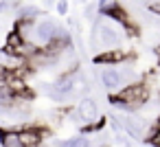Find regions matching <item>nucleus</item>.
I'll list each match as a JSON object with an SVG mask.
<instances>
[{"label": "nucleus", "mask_w": 160, "mask_h": 147, "mask_svg": "<svg viewBox=\"0 0 160 147\" xmlns=\"http://www.w3.org/2000/svg\"><path fill=\"white\" fill-rule=\"evenodd\" d=\"M62 33H66L62 27H57L51 18H44V20H35L33 24V33H31V40L29 44H33L35 48H46L51 42H55Z\"/></svg>", "instance_id": "f257e3e1"}, {"label": "nucleus", "mask_w": 160, "mask_h": 147, "mask_svg": "<svg viewBox=\"0 0 160 147\" xmlns=\"http://www.w3.org/2000/svg\"><path fill=\"white\" fill-rule=\"evenodd\" d=\"M90 42L103 46L105 51H110V48H121L123 33L118 31V27H116L112 20H110V22L97 20V24H94V38H90Z\"/></svg>", "instance_id": "f03ea898"}, {"label": "nucleus", "mask_w": 160, "mask_h": 147, "mask_svg": "<svg viewBox=\"0 0 160 147\" xmlns=\"http://www.w3.org/2000/svg\"><path fill=\"white\" fill-rule=\"evenodd\" d=\"M114 97L121 99V101H125L134 110H138L140 105H145V101L149 97V88H147V84H127L118 92H114Z\"/></svg>", "instance_id": "7ed1b4c3"}, {"label": "nucleus", "mask_w": 160, "mask_h": 147, "mask_svg": "<svg viewBox=\"0 0 160 147\" xmlns=\"http://www.w3.org/2000/svg\"><path fill=\"white\" fill-rule=\"evenodd\" d=\"M118 119V125L121 129L129 136V138H138V140H145V132H142V119L134 116V114H123V116H116Z\"/></svg>", "instance_id": "20e7f679"}, {"label": "nucleus", "mask_w": 160, "mask_h": 147, "mask_svg": "<svg viewBox=\"0 0 160 147\" xmlns=\"http://www.w3.org/2000/svg\"><path fill=\"white\" fill-rule=\"evenodd\" d=\"M75 112H77L79 121H83L86 125L99 121V105H97V101H94L92 97H83V99L77 103V110H75Z\"/></svg>", "instance_id": "39448f33"}, {"label": "nucleus", "mask_w": 160, "mask_h": 147, "mask_svg": "<svg viewBox=\"0 0 160 147\" xmlns=\"http://www.w3.org/2000/svg\"><path fill=\"white\" fill-rule=\"evenodd\" d=\"M125 59H129V51H123V48H110V51H101L99 55H94V64L103 66H116V64H123Z\"/></svg>", "instance_id": "423d86ee"}, {"label": "nucleus", "mask_w": 160, "mask_h": 147, "mask_svg": "<svg viewBox=\"0 0 160 147\" xmlns=\"http://www.w3.org/2000/svg\"><path fill=\"white\" fill-rule=\"evenodd\" d=\"M101 84H103V88H108V90H114V88H123V84H125V77H123V73L118 70V68H114V66H105L103 70H101Z\"/></svg>", "instance_id": "0eeeda50"}, {"label": "nucleus", "mask_w": 160, "mask_h": 147, "mask_svg": "<svg viewBox=\"0 0 160 147\" xmlns=\"http://www.w3.org/2000/svg\"><path fill=\"white\" fill-rule=\"evenodd\" d=\"M18 134H20V140H22L24 147H35V145H40V143L44 140V132H42L40 127H35V125H31V127H20Z\"/></svg>", "instance_id": "6e6552de"}, {"label": "nucleus", "mask_w": 160, "mask_h": 147, "mask_svg": "<svg viewBox=\"0 0 160 147\" xmlns=\"http://www.w3.org/2000/svg\"><path fill=\"white\" fill-rule=\"evenodd\" d=\"M0 147H24L22 140H20V134L18 129H2L0 127Z\"/></svg>", "instance_id": "1a4fd4ad"}, {"label": "nucleus", "mask_w": 160, "mask_h": 147, "mask_svg": "<svg viewBox=\"0 0 160 147\" xmlns=\"http://www.w3.org/2000/svg\"><path fill=\"white\" fill-rule=\"evenodd\" d=\"M40 7H35V5H22V7H18V20H22V22H35V20H40Z\"/></svg>", "instance_id": "9d476101"}, {"label": "nucleus", "mask_w": 160, "mask_h": 147, "mask_svg": "<svg viewBox=\"0 0 160 147\" xmlns=\"http://www.w3.org/2000/svg\"><path fill=\"white\" fill-rule=\"evenodd\" d=\"M68 147H92V143L86 134H77V136L68 138Z\"/></svg>", "instance_id": "9b49d317"}, {"label": "nucleus", "mask_w": 160, "mask_h": 147, "mask_svg": "<svg viewBox=\"0 0 160 147\" xmlns=\"http://www.w3.org/2000/svg\"><path fill=\"white\" fill-rule=\"evenodd\" d=\"M55 9H57L59 16H66V13H68V0H57V3H55Z\"/></svg>", "instance_id": "f8f14e48"}, {"label": "nucleus", "mask_w": 160, "mask_h": 147, "mask_svg": "<svg viewBox=\"0 0 160 147\" xmlns=\"http://www.w3.org/2000/svg\"><path fill=\"white\" fill-rule=\"evenodd\" d=\"M110 3H112V0H97V13H101V11H103Z\"/></svg>", "instance_id": "ddd939ff"}, {"label": "nucleus", "mask_w": 160, "mask_h": 147, "mask_svg": "<svg viewBox=\"0 0 160 147\" xmlns=\"http://www.w3.org/2000/svg\"><path fill=\"white\" fill-rule=\"evenodd\" d=\"M94 13H97V5H88V7H86V18H90V20H92V16H94Z\"/></svg>", "instance_id": "4468645a"}, {"label": "nucleus", "mask_w": 160, "mask_h": 147, "mask_svg": "<svg viewBox=\"0 0 160 147\" xmlns=\"http://www.w3.org/2000/svg\"><path fill=\"white\" fill-rule=\"evenodd\" d=\"M53 147H68V140H62V138H55V140H53Z\"/></svg>", "instance_id": "2eb2a0df"}, {"label": "nucleus", "mask_w": 160, "mask_h": 147, "mask_svg": "<svg viewBox=\"0 0 160 147\" xmlns=\"http://www.w3.org/2000/svg\"><path fill=\"white\" fill-rule=\"evenodd\" d=\"M149 9H151L153 13H158V16H160V0H158V3H151V5H149Z\"/></svg>", "instance_id": "dca6fc26"}, {"label": "nucleus", "mask_w": 160, "mask_h": 147, "mask_svg": "<svg viewBox=\"0 0 160 147\" xmlns=\"http://www.w3.org/2000/svg\"><path fill=\"white\" fill-rule=\"evenodd\" d=\"M11 5H9V0H0V13H2V11H7Z\"/></svg>", "instance_id": "f3484780"}, {"label": "nucleus", "mask_w": 160, "mask_h": 147, "mask_svg": "<svg viewBox=\"0 0 160 147\" xmlns=\"http://www.w3.org/2000/svg\"><path fill=\"white\" fill-rule=\"evenodd\" d=\"M42 3H44V7H53V5L57 3V0H42Z\"/></svg>", "instance_id": "a211bd4d"}, {"label": "nucleus", "mask_w": 160, "mask_h": 147, "mask_svg": "<svg viewBox=\"0 0 160 147\" xmlns=\"http://www.w3.org/2000/svg\"><path fill=\"white\" fill-rule=\"evenodd\" d=\"M140 3H149V0H140Z\"/></svg>", "instance_id": "6ab92c4d"}, {"label": "nucleus", "mask_w": 160, "mask_h": 147, "mask_svg": "<svg viewBox=\"0 0 160 147\" xmlns=\"http://www.w3.org/2000/svg\"><path fill=\"white\" fill-rule=\"evenodd\" d=\"M129 147H132V145H129Z\"/></svg>", "instance_id": "aec40b11"}]
</instances>
